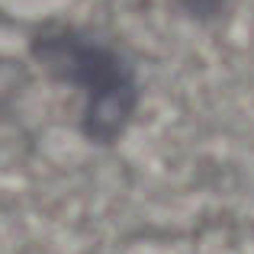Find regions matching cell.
Returning <instances> with one entry per match:
<instances>
[{
	"label": "cell",
	"mask_w": 254,
	"mask_h": 254,
	"mask_svg": "<svg viewBox=\"0 0 254 254\" xmlns=\"http://www.w3.org/2000/svg\"><path fill=\"white\" fill-rule=\"evenodd\" d=\"M32 52L49 74L84 93L87 135L110 142L123 132L135 110V74L123 52L74 26H45L32 39Z\"/></svg>",
	"instance_id": "obj_1"
}]
</instances>
